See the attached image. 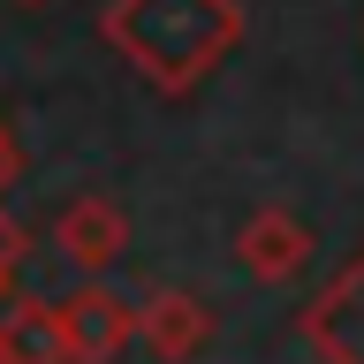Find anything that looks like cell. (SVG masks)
<instances>
[{
  "instance_id": "1",
  "label": "cell",
  "mask_w": 364,
  "mask_h": 364,
  "mask_svg": "<svg viewBox=\"0 0 364 364\" xmlns=\"http://www.w3.org/2000/svg\"><path fill=\"white\" fill-rule=\"evenodd\" d=\"M99 38L136 84L159 99H190L243 46V0H107Z\"/></svg>"
},
{
  "instance_id": "2",
  "label": "cell",
  "mask_w": 364,
  "mask_h": 364,
  "mask_svg": "<svg viewBox=\"0 0 364 364\" xmlns=\"http://www.w3.org/2000/svg\"><path fill=\"white\" fill-rule=\"evenodd\" d=\"M296 334L318 364H364V243L349 250V266L296 311Z\"/></svg>"
},
{
  "instance_id": "3",
  "label": "cell",
  "mask_w": 364,
  "mask_h": 364,
  "mask_svg": "<svg viewBox=\"0 0 364 364\" xmlns=\"http://www.w3.org/2000/svg\"><path fill=\"white\" fill-rule=\"evenodd\" d=\"M129 341H144L159 364H198L213 349V304L175 289V281H159V289H144L129 304Z\"/></svg>"
},
{
  "instance_id": "4",
  "label": "cell",
  "mask_w": 364,
  "mask_h": 364,
  "mask_svg": "<svg viewBox=\"0 0 364 364\" xmlns=\"http://www.w3.org/2000/svg\"><path fill=\"white\" fill-rule=\"evenodd\" d=\"M53 318H61L68 364H114L129 349V296L107 289V273H91L84 289L53 296Z\"/></svg>"
},
{
  "instance_id": "5",
  "label": "cell",
  "mask_w": 364,
  "mask_h": 364,
  "mask_svg": "<svg viewBox=\"0 0 364 364\" xmlns=\"http://www.w3.org/2000/svg\"><path fill=\"white\" fill-rule=\"evenodd\" d=\"M311 250H318V235L296 220L289 205H258V213L235 228V266H243L258 289H289L296 273L311 266Z\"/></svg>"
},
{
  "instance_id": "6",
  "label": "cell",
  "mask_w": 364,
  "mask_h": 364,
  "mask_svg": "<svg viewBox=\"0 0 364 364\" xmlns=\"http://www.w3.org/2000/svg\"><path fill=\"white\" fill-rule=\"evenodd\" d=\"M53 250H61L76 273H114L122 250H129V213L114 198H76L53 213Z\"/></svg>"
},
{
  "instance_id": "7",
  "label": "cell",
  "mask_w": 364,
  "mask_h": 364,
  "mask_svg": "<svg viewBox=\"0 0 364 364\" xmlns=\"http://www.w3.org/2000/svg\"><path fill=\"white\" fill-rule=\"evenodd\" d=\"M0 349H16L23 364H68L53 296H8L0 289Z\"/></svg>"
},
{
  "instance_id": "8",
  "label": "cell",
  "mask_w": 364,
  "mask_h": 364,
  "mask_svg": "<svg viewBox=\"0 0 364 364\" xmlns=\"http://www.w3.org/2000/svg\"><path fill=\"white\" fill-rule=\"evenodd\" d=\"M23 258H31V228H23L16 213H8V198H0V289H16Z\"/></svg>"
},
{
  "instance_id": "9",
  "label": "cell",
  "mask_w": 364,
  "mask_h": 364,
  "mask_svg": "<svg viewBox=\"0 0 364 364\" xmlns=\"http://www.w3.org/2000/svg\"><path fill=\"white\" fill-rule=\"evenodd\" d=\"M16 175H23V144H16V129L0 122V198L16 190Z\"/></svg>"
},
{
  "instance_id": "10",
  "label": "cell",
  "mask_w": 364,
  "mask_h": 364,
  "mask_svg": "<svg viewBox=\"0 0 364 364\" xmlns=\"http://www.w3.org/2000/svg\"><path fill=\"white\" fill-rule=\"evenodd\" d=\"M0 364H23V357H16V349H0Z\"/></svg>"
},
{
  "instance_id": "11",
  "label": "cell",
  "mask_w": 364,
  "mask_h": 364,
  "mask_svg": "<svg viewBox=\"0 0 364 364\" xmlns=\"http://www.w3.org/2000/svg\"><path fill=\"white\" fill-rule=\"evenodd\" d=\"M23 8H46V0H23Z\"/></svg>"
}]
</instances>
